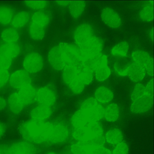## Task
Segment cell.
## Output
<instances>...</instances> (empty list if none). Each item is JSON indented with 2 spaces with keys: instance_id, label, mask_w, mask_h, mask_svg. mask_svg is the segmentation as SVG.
I'll return each instance as SVG.
<instances>
[{
  "instance_id": "1",
  "label": "cell",
  "mask_w": 154,
  "mask_h": 154,
  "mask_svg": "<svg viewBox=\"0 0 154 154\" xmlns=\"http://www.w3.org/2000/svg\"><path fill=\"white\" fill-rule=\"evenodd\" d=\"M52 123L31 119L22 123L19 131L23 137L30 143L40 144L47 142Z\"/></svg>"
},
{
  "instance_id": "2",
  "label": "cell",
  "mask_w": 154,
  "mask_h": 154,
  "mask_svg": "<svg viewBox=\"0 0 154 154\" xmlns=\"http://www.w3.org/2000/svg\"><path fill=\"white\" fill-rule=\"evenodd\" d=\"M63 71V80L69 88L76 94L82 92L85 85L77 74L74 63L69 64Z\"/></svg>"
},
{
  "instance_id": "3",
  "label": "cell",
  "mask_w": 154,
  "mask_h": 154,
  "mask_svg": "<svg viewBox=\"0 0 154 154\" xmlns=\"http://www.w3.org/2000/svg\"><path fill=\"white\" fill-rule=\"evenodd\" d=\"M103 46V42L102 39L98 37L92 36L78 47L82 54L81 60L101 53Z\"/></svg>"
},
{
  "instance_id": "4",
  "label": "cell",
  "mask_w": 154,
  "mask_h": 154,
  "mask_svg": "<svg viewBox=\"0 0 154 154\" xmlns=\"http://www.w3.org/2000/svg\"><path fill=\"white\" fill-rule=\"evenodd\" d=\"M48 60L51 66L57 70H63L69 64L58 45L54 46L50 50Z\"/></svg>"
},
{
  "instance_id": "5",
  "label": "cell",
  "mask_w": 154,
  "mask_h": 154,
  "mask_svg": "<svg viewBox=\"0 0 154 154\" xmlns=\"http://www.w3.org/2000/svg\"><path fill=\"white\" fill-rule=\"evenodd\" d=\"M31 82L30 74L23 69H19L10 74L8 82L12 88L18 90L24 86L31 84Z\"/></svg>"
},
{
  "instance_id": "6",
  "label": "cell",
  "mask_w": 154,
  "mask_h": 154,
  "mask_svg": "<svg viewBox=\"0 0 154 154\" xmlns=\"http://www.w3.org/2000/svg\"><path fill=\"white\" fill-rule=\"evenodd\" d=\"M43 61L38 53L33 52L27 55L23 62V69L30 73H34L40 71L42 68Z\"/></svg>"
},
{
  "instance_id": "7",
  "label": "cell",
  "mask_w": 154,
  "mask_h": 154,
  "mask_svg": "<svg viewBox=\"0 0 154 154\" xmlns=\"http://www.w3.org/2000/svg\"><path fill=\"white\" fill-rule=\"evenodd\" d=\"M131 56L134 62L144 67L148 75L151 77L153 76V59L148 53L143 51L136 50L132 53Z\"/></svg>"
},
{
  "instance_id": "8",
  "label": "cell",
  "mask_w": 154,
  "mask_h": 154,
  "mask_svg": "<svg viewBox=\"0 0 154 154\" xmlns=\"http://www.w3.org/2000/svg\"><path fill=\"white\" fill-rule=\"evenodd\" d=\"M69 135L67 128L61 124H52L48 134L47 142L57 143L66 140Z\"/></svg>"
},
{
  "instance_id": "9",
  "label": "cell",
  "mask_w": 154,
  "mask_h": 154,
  "mask_svg": "<svg viewBox=\"0 0 154 154\" xmlns=\"http://www.w3.org/2000/svg\"><path fill=\"white\" fill-rule=\"evenodd\" d=\"M93 28L90 24L82 23L75 29L73 33V39L78 47H79L93 36Z\"/></svg>"
},
{
  "instance_id": "10",
  "label": "cell",
  "mask_w": 154,
  "mask_h": 154,
  "mask_svg": "<svg viewBox=\"0 0 154 154\" xmlns=\"http://www.w3.org/2000/svg\"><path fill=\"white\" fill-rule=\"evenodd\" d=\"M69 63L81 61L82 54L78 47L65 42L58 45Z\"/></svg>"
},
{
  "instance_id": "11",
  "label": "cell",
  "mask_w": 154,
  "mask_h": 154,
  "mask_svg": "<svg viewBox=\"0 0 154 154\" xmlns=\"http://www.w3.org/2000/svg\"><path fill=\"white\" fill-rule=\"evenodd\" d=\"M153 97L146 94L138 99L132 102L130 106L131 112L135 114H140L147 112L152 107Z\"/></svg>"
},
{
  "instance_id": "12",
  "label": "cell",
  "mask_w": 154,
  "mask_h": 154,
  "mask_svg": "<svg viewBox=\"0 0 154 154\" xmlns=\"http://www.w3.org/2000/svg\"><path fill=\"white\" fill-rule=\"evenodd\" d=\"M35 100L40 105L50 107L55 101V94L49 88L42 87L36 91Z\"/></svg>"
},
{
  "instance_id": "13",
  "label": "cell",
  "mask_w": 154,
  "mask_h": 154,
  "mask_svg": "<svg viewBox=\"0 0 154 154\" xmlns=\"http://www.w3.org/2000/svg\"><path fill=\"white\" fill-rule=\"evenodd\" d=\"M101 17L103 22L110 27L117 28L121 25L122 21L119 16L111 8H104L101 11Z\"/></svg>"
},
{
  "instance_id": "14",
  "label": "cell",
  "mask_w": 154,
  "mask_h": 154,
  "mask_svg": "<svg viewBox=\"0 0 154 154\" xmlns=\"http://www.w3.org/2000/svg\"><path fill=\"white\" fill-rule=\"evenodd\" d=\"M75 65L81 81L85 85L90 84L93 80L94 72L82 61L75 63Z\"/></svg>"
},
{
  "instance_id": "15",
  "label": "cell",
  "mask_w": 154,
  "mask_h": 154,
  "mask_svg": "<svg viewBox=\"0 0 154 154\" xmlns=\"http://www.w3.org/2000/svg\"><path fill=\"white\" fill-rule=\"evenodd\" d=\"M7 105L10 111L12 113H20L25 106L17 92L11 93L7 101Z\"/></svg>"
},
{
  "instance_id": "16",
  "label": "cell",
  "mask_w": 154,
  "mask_h": 154,
  "mask_svg": "<svg viewBox=\"0 0 154 154\" xmlns=\"http://www.w3.org/2000/svg\"><path fill=\"white\" fill-rule=\"evenodd\" d=\"M146 73L144 67L133 62L129 66L127 75L132 82H139L145 77Z\"/></svg>"
},
{
  "instance_id": "17",
  "label": "cell",
  "mask_w": 154,
  "mask_h": 154,
  "mask_svg": "<svg viewBox=\"0 0 154 154\" xmlns=\"http://www.w3.org/2000/svg\"><path fill=\"white\" fill-rule=\"evenodd\" d=\"M18 90L25 106L31 104L35 100L36 91L31 84L24 86Z\"/></svg>"
},
{
  "instance_id": "18",
  "label": "cell",
  "mask_w": 154,
  "mask_h": 154,
  "mask_svg": "<svg viewBox=\"0 0 154 154\" xmlns=\"http://www.w3.org/2000/svg\"><path fill=\"white\" fill-rule=\"evenodd\" d=\"M88 111L80 109L72 116L71 122L74 129L85 128L88 125Z\"/></svg>"
},
{
  "instance_id": "19",
  "label": "cell",
  "mask_w": 154,
  "mask_h": 154,
  "mask_svg": "<svg viewBox=\"0 0 154 154\" xmlns=\"http://www.w3.org/2000/svg\"><path fill=\"white\" fill-rule=\"evenodd\" d=\"M82 61L94 72L97 68L107 65V59L106 56L101 53Z\"/></svg>"
},
{
  "instance_id": "20",
  "label": "cell",
  "mask_w": 154,
  "mask_h": 154,
  "mask_svg": "<svg viewBox=\"0 0 154 154\" xmlns=\"http://www.w3.org/2000/svg\"><path fill=\"white\" fill-rule=\"evenodd\" d=\"M52 111L50 107L40 105L33 108L30 112L31 119L39 121H44L50 117Z\"/></svg>"
},
{
  "instance_id": "21",
  "label": "cell",
  "mask_w": 154,
  "mask_h": 154,
  "mask_svg": "<svg viewBox=\"0 0 154 154\" xmlns=\"http://www.w3.org/2000/svg\"><path fill=\"white\" fill-rule=\"evenodd\" d=\"M94 97L99 103L105 104L113 100L114 94L109 88L104 86H100L95 90Z\"/></svg>"
},
{
  "instance_id": "22",
  "label": "cell",
  "mask_w": 154,
  "mask_h": 154,
  "mask_svg": "<svg viewBox=\"0 0 154 154\" xmlns=\"http://www.w3.org/2000/svg\"><path fill=\"white\" fill-rule=\"evenodd\" d=\"M11 154H33L34 146L28 142H19L15 143L9 147Z\"/></svg>"
},
{
  "instance_id": "23",
  "label": "cell",
  "mask_w": 154,
  "mask_h": 154,
  "mask_svg": "<svg viewBox=\"0 0 154 154\" xmlns=\"http://www.w3.org/2000/svg\"><path fill=\"white\" fill-rule=\"evenodd\" d=\"M20 50L19 45L16 43H4L0 45V54L12 59L18 56Z\"/></svg>"
},
{
  "instance_id": "24",
  "label": "cell",
  "mask_w": 154,
  "mask_h": 154,
  "mask_svg": "<svg viewBox=\"0 0 154 154\" xmlns=\"http://www.w3.org/2000/svg\"><path fill=\"white\" fill-rule=\"evenodd\" d=\"M119 115V108L116 103H110L104 108V118L107 122H113L116 121Z\"/></svg>"
},
{
  "instance_id": "25",
  "label": "cell",
  "mask_w": 154,
  "mask_h": 154,
  "mask_svg": "<svg viewBox=\"0 0 154 154\" xmlns=\"http://www.w3.org/2000/svg\"><path fill=\"white\" fill-rule=\"evenodd\" d=\"M29 19V14L27 11L19 12L13 16L11 23L14 28H19L24 26Z\"/></svg>"
},
{
  "instance_id": "26",
  "label": "cell",
  "mask_w": 154,
  "mask_h": 154,
  "mask_svg": "<svg viewBox=\"0 0 154 154\" xmlns=\"http://www.w3.org/2000/svg\"><path fill=\"white\" fill-rule=\"evenodd\" d=\"M106 142L112 145L118 144L122 141L123 135L119 129L113 128L108 131L105 135Z\"/></svg>"
},
{
  "instance_id": "27",
  "label": "cell",
  "mask_w": 154,
  "mask_h": 154,
  "mask_svg": "<svg viewBox=\"0 0 154 154\" xmlns=\"http://www.w3.org/2000/svg\"><path fill=\"white\" fill-rule=\"evenodd\" d=\"M86 3L85 1H70L69 9L71 15L74 18H78L83 12Z\"/></svg>"
},
{
  "instance_id": "28",
  "label": "cell",
  "mask_w": 154,
  "mask_h": 154,
  "mask_svg": "<svg viewBox=\"0 0 154 154\" xmlns=\"http://www.w3.org/2000/svg\"><path fill=\"white\" fill-rule=\"evenodd\" d=\"M1 38L4 43H15L19 38L18 31L14 28H8L3 30L1 34Z\"/></svg>"
},
{
  "instance_id": "29",
  "label": "cell",
  "mask_w": 154,
  "mask_h": 154,
  "mask_svg": "<svg viewBox=\"0 0 154 154\" xmlns=\"http://www.w3.org/2000/svg\"><path fill=\"white\" fill-rule=\"evenodd\" d=\"M104 108L99 103L94 108L88 111V119L93 122H99L104 118Z\"/></svg>"
},
{
  "instance_id": "30",
  "label": "cell",
  "mask_w": 154,
  "mask_h": 154,
  "mask_svg": "<svg viewBox=\"0 0 154 154\" xmlns=\"http://www.w3.org/2000/svg\"><path fill=\"white\" fill-rule=\"evenodd\" d=\"M29 31L32 39L35 40H40L44 37L45 28L32 22L29 26Z\"/></svg>"
},
{
  "instance_id": "31",
  "label": "cell",
  "mask_w": 154,
  "mask_h": 154,
  "mask_svg": "<svg viewBox=\"0 0 154 154\" xmlns=\"http://www.w3.org/2000/svg\"><path fill=\"white\" fill-rule=\"evenodd\" d=\"M106 142L104 134L94 135L85 140V148H98L103 146Z\"/></svg>"
},
{
  "instance_id": "32",
  "label": "cell",
  "mask_w": 154,
  "mask_h": 154,
  "mask_svg": "<svg viewBox=\"0 0 154 154\" xmlns=\"http://www.w3.org/2000/svg\"><path fill=\"white\" fill-rule=\"evenodd\" d=\"M12 9L7 6H0V24L7 25L11 23L13 17Z\"/></svg>"
},
{
  "instance_id": "33",
  "label": "cell",
  "mask_w": 154,
  "mask_h": 154,
  "mask_svg": "<svg viewBox=\"0 0 154 154\" xmlns=\"http://www.w3.org/2000/svg\"><path fill=\"white\" fill-rule=\"evenodd\" d=\"M32 22L45 27L49 22V17L45 12L37 11L33 14L31 17Z\"/></svg>"
},
{
  "instance_id": "34",
  "label": "cell",
  "mask_w": 154,
  "mask_h": 154,
  "mask_svg": "<svg viewBox=\"0 0 154 154\" xmlns=\"http://www.w3.org/2000/svg\"><path fill=\"white\" fill-rule=\"evenodd\" d=\"M129 45L127 42L124 41L115 45L112 48V54L115 56L125 57L129 49Z\"/></svg>"
},
{
  "instance_id": "35",
  "label": "cell",
  "mask_w": 154,
  "mask_h": 154,
  "mask_svg": "<svg viewBox=\"0 0 154 154\" xmlns=\"http://www.w3.org/2000/svg\"><path fill=\"white\" fill-rule=\"evenodd\" d=\"M94 73L96 79L99 82H103L108 78L111 74V71L109 68L106 65L97 68Z\"/></svg>"
},
{
  "instance_id": "36",
  "label": "cell",
  "mask_w": 154,
  "mask_h": 154,
  "mask_svg": "<svg viewBox=\"0 0 154 154\" xmlns=\"http://www.w3.org/2000/svg\"><path fill=\"white\" fill-rule=\"evenodd\" d=\"M140 19L145 22H151L153 19V8L151 5H147L143 7L139 13Z\"/></svg>"
},
{
  "instance_id": "37",
  "label": "cell",
  "mask_w": 154,
  "mask_h": 154,
  "mask_svg": "<svg viewBox=\"0 0 154 154\" xmlns=\"http://www.w3.org/2000/svg\"><path fill=\"white\" fill-rule=\"evenodd\" d=\"M146 94L145 86L140 83L136 84L132 90L131 95L132 102L138 99Z\"/></svg>"
},
{
  "instance_id": "38",
  "label": "cell",
  "mask_w": 154,
  "mask_h": 154,
  "mask_svg": "<svg viewBox=\"0 0 154 154\" xmlns=\"http://www.w3.org/2000/svg\"><path fill=\"white\" fill-rule=\"evenodd\" d=\"M26 5L32 9L40 10L45 8L48 4L46 1H26Z\"/></svg>"
},
{
  "instance_id": "39",
  "label": "cell",
  "mask_w": 154,
  "mask_h": 154,
  "mask_svg": "<svg viewBox=\"0 0 154 154\" xmlns=\"http://www.w3.org/2000/svg\"><path fill=\"white\" fill-rule=\"evenodd\" d=\"M99 103L94 97L89 98L82 103L80 109L88 111L94 108Z\"/></svg>"
},
{
  "instance_id": "40",
  "label": "cell",
  "mask_w": 154,
  "mask_h": 154,
  "mask_svg": "<svg viewBox=\"0 0 154 154\" xmlns=\"http://www.w3.org/2000/svg\"><path fill=\"white\" fill-rule=\"evenodd\" d=\"M129 151L127 143L122 141L116 145L113 150L112 154H128Z\"/></svg>"
},
{
  "instance_id": "41",
  "label": "cell",
  "mask_w": 154,
  "mask_h": 154,
  "mask_svg": "<svg viewBox=\"0 0 154 154\" xmlns=\"http://www.w3.org/2000/svg\"><path fill=\"white\" fill-rule=\"evenodd\" d=\"M92 136L103 134V130L101 125L99 123L91 122L87 128Z\"/></svg>"
},
{
  "instance_id": "42",
  "label": "cell",
  "mask_w": 154,
  "mask_h": 154,
  "mask_svg": "<svg viewBox=\"0 0 154 154\" xmlns=\"http://www.w3.org/2000/svg\"><path fill=\"white\" fill-rule=\"evenodd\" d=\"M12 60L0 54V70H8L12 64Z\"/></svg>"
},
{
  "instance_id": "43",
  "label": "cell",
  "mask_w": 154,
  "mask_h": 154,
  "mask_svg": "<svg viewBox=\"0 0 154 154\" xmlns=\"http://www.w3.org/2000/svg\"><path fill=\"white\" fill-rule=\"evenodd\" d=\"M70 149L72 154H89L87 149L77 143L72 144Z\"/></svg>"
},
{
  "instance_id": "44",
  "label": "cell",
  "mask_w": 154,
  "mask_h": 154,
  "mask_svg": "<svg viewBox=\"0 0 154 154\" xmlns=\"http://www.w3.org/2000/svg\"><path fill=\"white\" fill-rule=\"evenodd\" d=\"M10 75L8 70H0V89L8 83Z\"/></svg>"
},
{
  "instance_id": "45",
  "label": "cell",
  "mask_w": 154,
  "mask_h": 154,
  "mask_svg": "<svg viewBox=\"0 0 154 154\" xmlns=\"http://www.w3.org/2000/svg\"><path fill=\"white\" fill-rule=\"evenodd\" d=\"M91 154H112L109 149L104 146L94 148L92 150Z\"/></svg>"
},
{
  "instance_id": "46",
  "label": "cell",
  "mask_w": 154,
  "mask_h": 154,
  "mask_svg": "<svg viewBox=\"0 0 154 154\" xmlns=\"http://www.w3.org/2000/svg\"><path fill=\"white\" fill-rule=\"evenodd\" d=\"M146 93L148 95L153 97V79L150 80L145 86Z\"/></svg>"
},
{
  "instance_id": "47",
  "label": "cell",
  "mask_w": 154,
  "mask_h": 154,
  "mask_svg": "<svg viewBox=\"0 0 154 154\" xmlns=\"http://www.w3.org/2000/svg\"><path fill=\"white\" fill-rule=\"evenodd\" d=\"M7 105V101L5 99L0 96V112L4 109Z\"/></svg>"
},
{
  "instance_id": "48",
  "label": "cell",
  "mask_w": 154,
  "mask_h": 154,
  "mask_svg": "<svg viewBox=\"0 0 154 154\" xmlns=\"http://www.w3.org/2000/svg\"><path fill=\"white\" fill-rule=\"evenodd\" d=\"M70 1H56V3L58 5L61 6H66L69 5Z\"/></svg>"
},
{
  "instance_id": "49",
  "label": "cell",
  "mask_w": 154,
  "mask_h": 154,
  "mask_svg": "<svg viewBox=\"0 0 154 154\" xmlns=\"http://www.w3.org/2000/svg\"><path fill=\"white\" fill-rule=\"evenodd\" d=\"M5 128L4 125L0 122V138L2 137L5 133Z\"/></svg>"
},
{
  "instance_id": "50",
  "label": "cell",
  "mask_w": 154,
  "mask_h": 154,
  "mask_svg": "<svg viewBox=\"0 0 154 154\" xmlns=\"http://www.w3.org/2000/svg\"><path fill=\"white\" fill-rule=\"evenodd\" d=\"M149 35V38L151 39H153V29H151L149 30L148 32Z\"/></svg>"
},
{
  "instance_id": "51",
  "label": "cell",
  "mask_w": 154,
  "mask_h": 154,
  "mask_svg": "<svg viewBox=\"0 0 154 154\" xmlns=\"http://www.w3.org/2000/svg\"><path fill=\"white\" fill-rule=\"evenodd\" d=\"M4 147L0 146V154H2L4 149Z\"/></svg>"
},
{
  "instance_id": "52",
  "label": "cell",
  "mask_w": 154,
  "mask_h": 154,
  "mask_svg": "<svg viewBox=\"0 0 154 154\" xmlns=\"http://www.w3.org/2000/svg\"><path fill=\"white\" fill-rule=\"evenodd\" d=\"M46 154H57L56 153L53 152H50L47 153Z\"/></svg>"
}]
</instances>
